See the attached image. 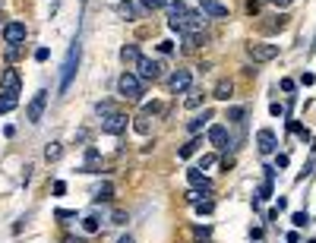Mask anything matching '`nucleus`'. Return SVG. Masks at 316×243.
Returning a JSON list of instances; mask_svg holds the SVG:
<instances>
[{
    "mask_svg": "<svg viewBox=\"0 0 316 243\" xmlns=\"http://www.w3.org/2000/svg\"><path fill=\"white\" fill-rule=\"evenodd\" d=\"M76 66H79V38H76V42L70 44V50H66V57H64V66H60V95H64L66 88L73 86Z\"/></svg>",
    "mask_w": 316,
    "mask_h": 243,
    "instance_id": "1",
    "label": "nucleus"
},
{
    "mask_svg": "<svg viewBox=\"0 0 316 243\" xmlns=\"http://www.w3.org/2000/svg\"><path fill=\"white\" fill-rule=\"evenodd\" d=\"M117 92H120L124 98H142V79L133 76V73H124L120 79H117Z\"/></svg>",
    "mask_w": 316,
    "mask_h": 243,
    "instance_id": "2",
    "label": "nucleus"
},
{
    "mask_svg": "<svg viewBox=\"0 0 316 243\" xmlns=\"http://www.w3.org/2000/svg\"><path fill=\"white\" fill-rule=\"evenodd\" d=\"M44 108H48V92L42 88V92H35L32 101H28V108H26V120H28V124H38V120H42V114H44Z\"/></svg>",
    "mask_w": 316,
    "mask_h": 243,
    "instance_id": "3",
    "label": "nucleus"
},
{
    "mask_svg": "<svg viewBox=\"0 0 316 243\" xmlns=\"http://www.w3.org/2000/svg\"><path fill=\"white\" fill-rule=\"evenodd\" d=\"M19 88H22V76H19V70H6L4 79H0V95H19Z\"/></svg>",
    "mask_w": 316,
    "mask_h": 243,
    "instance_id": "4",
    "label": "nucleus"
},
{
    "mask_svg": "<svg viewBox=\"0 0 316 243\" xmlns=\"http://www.w3.org/2000/svg\"><path fill=\"white\" fill-rule=\"evenodd\" d=\"M246 54H250L256 64H269V60L278 57V44H250Z\"/></svg>",
    "mask_w": 316,
    "mask_h": 243,
    "instance_id": "5",
    "label": "nucleus"
},
{
    "mask_svg": "<svg viewBox=\"0 0 316 243\" xmlns=\"http://www.w3.org/2000/svg\"><path fill=\"white\" fill-rule=\"evenodd\" d=\"M136 70H140V79H149V82H155V79L162 76V64H158V60H149V57L136 60Z\"/></svg>",
    "mask_w": 316,
    "mask_h": 243,
    "instance_id": "6",
    "label": "nucleus"
},
{
    "mask_svg": "<svg viewBox=\"0 0 316 243\" xmlns=\"http://www.w3.org/2000/svg\"><path fill=\"white\" fill-rule=\"evenodd\" d=\"M102 130H104V133H111V136H120L124 130H126V114H120V110H117V114L104 117V120H102Z\"/></svg>",
    "mask_w": 316,
    "mask_h": 243,
    "instance_id": "7",
    "label": "nucleus"
},
{
    "mask_svg": "<svg viewBox=\"0 0 316 243\" xmlns=\"http://www.w3.org/2000/svg\"><path fill=\"white\" fill-rule=\"evenodd\" d=\"M4 42H6V44L26 42V22H6V26H4Z\"/></svg>",
    "mask_w": 316,
    "mask_h": 243,
    "instance_id": "8",
    "label": "nucleus"
},
{
    "mask_svg": "<svg viewBox=\"0 0 316 243\" xmlns=\"http://www.w3.org/2000/svg\"><path fill=\"white\" fill-rule=\"evenodd\" d=\"M256 146H260L262 155H272V152L278 148V139H275L272 130H260V133H256Z\"/></svg>",
    "mask_w": 316,
    "mask_h": 243,
    "instance_id": "9",
    "label": "nucleus"
},
{
    "mask_svg": "<svg viewBox=\"0 0 316 243\" xmlns=\"http://www.w3.org/2000/svg\"><path fill=\"white\" fill-rule=\"evenodd\" d=\"M193 16V10L184 4V0H177V4H171V28H180V22H186V19Z\"/></svg>",
    "mask_w": 316,
    "mask_h": 243,
    "instance_id": "10",
    "label": "nucleus"
},
{
    "mask_svg": "<svg viewBox=\"0 0 316 243\" xmlns=\"http://www.w3.org/2000/svg\"><path fill=\"white\" fill-rule=\"evenodd\" d=\"M193 82V76H190V70H177V73L168 79V86H171V92H186Z\"/></svg>",
    "mask_w": 316,
    "mask_h": 243,
    "instance_id": "11",
    "label": "nucleus"
},
{
    "mask_svg": "<svg viewBox=\"0 0 316 243\" xmlns=\"http://www.w3.org/2000/svg\"><path fill=\"white\" fill-rule=\"evenodd\" d=\"M200 4H202V13H206V16H215V19H224V16H228V6L218 4V0H200Z\"/></svg>",
    "mask_w": 316,
    "mask_h": 243,
    "instance_id": "12",
    "label": "nucleus"
},
{
    "mask_svg": "<svg viewBox=\"0 0 316 243\" xmlns=\"http://www.w3.org/2000/svg\"><path fill=\"white\" fill-rule=\"evenodd\" d=\"M209 142H212L215 148H224V142H228V126H222V124L209 126Z\"/></svg>",
    "mask_w": 316,
    "mask_h": 243,
    "instance_id": "13",
    "label": "nucleus"
},
{
    "mask_svg": "<svg viewBox=\"0 0 316 243\" xmlns=\"http://www.w3.org/2000/svg\"><path fill=\"white\" fill-rule=\"evenodd\" d=\"M117 13H120V16H126V19H140V16H142V4L124 0V4H117Z\"/></svg>",
    "mask_w": 316,
    "mask_h": 243,
    "instance_id": "14",
    "label": "nucleus"
},
{
    "mask_svg": "<svg viewBox=\"0 0 316 243\" xmlns=\"http://www.w3.org/2000/svg\"><path fill=\"white\" fill-rule=\"evenodd\" d=\"M186 180H190V184H193L196 190H202V193H212L209 177H206V174H200V170H190V174H186Z\"/></svg>",
    "mask_w": 316,
    "mask_h": 243,
    "instance_id": "15",
    "label": "nucleus"
},
{
    "mask_svg": "<svg viewBox=\"0 0 316 243\" xmlns=\"http://www.w3.org/2000/svg\"><path fill=\"white\" fill-rule=\"evenodd\" d=\"M231 95H234V82H231V79H222V82L215 86V98H218V101H228Z\"/></svg>",
    "mask_w": 316,
    "mask_h": 243,
    "instance_id": "16",
    "label": "nucleus"
},
{
    "mask_svg": "<svg viewBox=\"0 0 316 243\" xmlns=\"http://www.w3.org/2000/svg\"><path fill=\"white\" fill-rule=\"evenodd\" d=\"M209 120H212V110H202V114H200V117H193V120H190V124H186V126H190V133L196 136V133H200V130L206 126V124H209Z\"/></svg>",
    "mask_w": 316,
    "mask_h": 243,
    "instance_id": "17",
    "label": "nucleus"
},
{
    "mask_svg": "<svg viewBox=\"0 0 316 243\" xmlns=\"http://www.w3.org/2000/svg\"><path fill=\"white\" fill-rule=\"evenodd\" d=\"M120 60H124V64H136V60H140V48H136V44H124L120 48Z\"/></svg>",
    "mask_w": 316,
    "mask_h": 243,
    "instance_id": "18",
    "label": "nucleus"
},
{
    "mask_svg": "<svg viewBox=\"0 0 316 243\" xmlns=\"http://www.w3.org/2000/svg\"><path fill=\"white\" fill-rule=\"evenodd\" d=\"M200 146H202V139L196 136V139H190L186 146H180V152H177V155H180V158H190V155H196V148H200Z\"/></svg>",
    "mask_w": 316,
    "mask_h": 243,
    "instance_id": "19",
    "label": "nucleus"
},
{
    "mask_svg": "<svg viewBox=\"0 0 316 243\" xmlns=\"http://www.w3.org/2000/svg\"><path fill=\"white\" fill-rule=\"evenodd\" d=\"M95 114L98 117H111V114H117V110H114V104H111V101H98V104H95Z\"/></svg>",
    "mask_w": 316,
    "mask_h": 243,
    "instance_id": "20",
    "label": "nucleus"
},
{
    "mask_svg": "<svg viewBox=\"0 0 316 243\" xmlns=\"http://www.w3.org/2000/svg\"><path fill=\"white\" fill-rule=\"evenodd\" d=\"M193 206H196L200 215H212V212H215V202L212 199H200V202H193Z\"/></svg>",
    "mask_w": 316,
    "mask_h": 243,
    "instance_id": "21",
    "label": "nucleus"
},
{
    "mask_svg": "<svg viewBox=\"0 0 316 243\" xmlns=\"http://www.w3.org/2000/svg\"><path fill=\"white\" fill-rule=\"evenodd\" d=\"M16 108V98L13 95H0V114H10Z\"/></svg>",
    "mask_w": 316,
    "mask_h": 243,
    "instance_id": "22",
    "label": "nucleus"
},
{
    "mask_svg": "<svg viewBox=\"0 0 316 243\" xmlns=\"http://www.w3.org/2000/svg\"><path fill=\"white\" fill-rule=\"evenodd\" d=\"M288 19H291V16H284V13H282V16H275V22H269V26H266V32H275V28L282 32V28L288 26Z\"/></svg>",
    "mask_w": 316,
    "mask_h": 243,
    "instance_id": "23",
    "label": "nucleus"
},
{
    "mask_svg": "<svg viewBox=\"0 0 316 243\" xmlns=\"http://www.w3.org/2000/svg\"><path fill=\"white\" fill-rule=\"evenodd\" d=\"M60 152H64L60 142H51V146L44 148V158H48V161H57V158H60Z\"/></svg>",
    "mask_w": 316,
    "mask_h": 243,
    "instance_id": "24",
    "label": "nucleus"
},
{
    "mask_svg": "<svg viewBox=\"0 0 316 243\" xmlns=\"http://www.w3.org/2000/svg\"><path fill=\"white\" fill-rule=\"evenodd\" d=\"M98 228H102V224H98V218L95 215H88V218H82V230H86V234H95V230Z\"/></svg>",
    "mask_w": 316,
    "mask_h": 243,
    "instance_id": "25",
    "label": "nucleus"
},
{
    "mask_svg": "<svg viewBox=\"0 0 316 243\" xmlns=\"http://www.w3.org/2000/svg\"><path fill=\"white\" fill-rule=\"evenodd\" d=\"M291 224H294V228L310 224V215H307V212H294V215H291Z\"/></svg>",
    "mask_w": 316,
    "mask_h": 243,
    "instance_id": "26",
    "label": "nucleus"
},
{
    "mask_svg": "<svg viewBox=\"0 0 316 243\" xmlns=\"http://www.w3.org/2000/svg\"><path fill=\"white\" fill-rule=\"evenodd\" d=\"M184 104L190 108V110H196V108L202 104V95H200V92H190V95H186V101H184Z\"/></svg>",
    "mask_w": 316,
    "mask_h": 243,
    "instance_id": "27",
    "label": "nucleus"
},
{
    "mask_svg": "<svg viewBox=\"0 0 316 243\" xmlns=\"http://www.w3.org/2000/svg\"><path fill=\"white\" fill-rule=\"evenodd\" d=\"M260 202H266V199H272V180H266V184L260 186V196H256Z\"/></svg>",
    "mask_w": 316,
    "mask_h": 243,
    "instance_id": "28",
    "label": "nucleus"
},
{
    "mask_svg": "<svg viewBox=\"0 0 316 243\" xmlns=\"http://www.w3.org/2000/svg\"><path fill=\"white\" fill-rule=\"evenodd\" d=\"M142 4V10H158V6H164L168 0H140Z\"/></svg>",
    "mask_w": 316,
    "mask_h": 243,
    "instance_id": "29",
    "label": "nucleus"
},
{
    "mask_svg": "<svg viewBox=\"0 0 316 243\" xmlns=\"http://www.w3.org/2000/svg\"><path fill=\"white\" fill-rule=\"evenodd\" d=\"M95 199H111V184H104L102 190H98V193H95Z\"/></svg>",
    "mask_w": 316,
    "mask_h": 243,
    "instance_id": "30",
    "label": "nucleus"
},
{
    "mask_svg": "<svg viewBox=\"0 0 316 243\" xmlns=\"http://www.w3.org/2000/svg\"><path fill=\"white\" fill-rule=\"evenodd\" d=\"M231 120H234V124H240V120H244V110L240 108H231V114H228Z\"/></svg>",
    "mask_w": 316,
    "mask_h": 243,
    "instance_id": "31",
    "label": "nucleus"
},
{
    "mask_svg": "<svg viewBox=\"0 0 316 243\" xmlns=\"http://www.w3.org/2000/svg\"><path fill=\"white\" fill-rule=\"evenodd\" d=\"M66 193V184H64V180H57V184H54V196H64Z\"/></svg>",
    "mask_w": 316,
    "mask_h": 243,
    "instance_id": "32",
    "label": "nucleus"
},
{
    "mask_svg": "<svg viewBox=\"0 0 316 243\" xmlns=\"http://www.w3.org/2000/svg\"><path fill=\"white\" fill-rule=\"evenodd\" d=\"M282 92H294V79H282Z\"/></svg>",
    "mask_w": 316,
    "mask_h": 243,
    "instance_id": "33",
    "label": "nucleus"
},
{
    "mask_svg": "<svg viewBox=\"0 0 316 243\" xmlns=\"http://www.w3.org/2000/svg\"><path fill=\"white\" fill-rule=\"evenodd\" d=\"M35 60H38V64H42V60H48V48H38V50H35Z\"/></svg>",
    "mask_w": 316,
    "mask_h": 243,
    "instance_id": "34",
    "label": "nucleus"
},
{
    "mask_svg": "<svg viewBox=\"0 0 316 243\" xmlns=\"http://www.w3.org/2000/svg\"><path fill=\"white\" fill-rule=\"evenodd\" d=\"M158 50H162V54H171L174 44H171V42H162V44H158Z\"/></svg>",
    "mask_w": 316,
    "mask_h": 243,
    "instance_id": "35",
    "label": "nucleus"
},
{
    "mask_svg": "<svg viewBox=\"0 0 316 243\" xmlns=\"http://www.w3.org/2000/svg\"><path fill=\"white\" fill-rule=\"evenodd\" d=\"M212 164H215V155H206L202 158V168H212ZM202 168H196V170H202Z\"/></svg>",
    "mask_w": 316,
    "mask_h": 243,
    "instance_id": "36",
    "label": "nucleus"
},
{
    "mask_svg": "<svg viewBox=\"0 0 316 243\" xmlns=\"http://www.w3.org/2000/svg\"><path fill=\"white\" fill-rule=\"evenodd\" d=\"M269 110H272V117H282V114H284V108H282V104H272Z\"/></svg>",
    "mask_w": 316,
    "mask_h": 243,
    "instance_id": "37",
    "label": "nucleus"
},
{
    "mask_svg": "<svg viewBox=\"0 0 316 243\" xmlns=\"http://www.w3.org/2000/svg\"><path fill=\"white\" fill-rule=\"evenodd\" d=\"M275 6H288V4H294V0H272Z\"/></svg>",
    "mask_w": 316,
    "mask_h": 243,
    "instance_id": "38",
    "label": "nucleus"
},
{
    "mask_svg": "<svg viewBox=\"0 0 316 243\" xmlns=\"http://www.w3.org/2000/svg\"><path fill=\"white\" fill-rule=\"evenodd\" d=\"M117 243H133V237H120V240H117Z\"/></svg>",
    "mask_w": 316,
    "mask_h": 243,
    "instance_id": "39",
    "label": "nucleus"
},
{
    "mask_svg": "<svg viewBox=\"0 0 316 243\" xmlns=\"http://www.w3.org/2000/svg\"><path fill=\"white\" fill-rule=\"evenodd\" d=\"M310 243H316V240H310Z\"/></svg>",
    "mask_w": 316,
    "mask_h": 243,
    "instance_id": "40",
    "label": "nucleus"
},
{
    "mask_svg": "<svg viewBox=\"0 0 316 243\" xmlns=\"http://www.w3.org/2000/svg\"><path fill=\"white\" fill-rule=\"evenodd\" d=\"M0 19H4V16H0Z\"/></svg>",
    "mask_w": 316,
    "mask_h": 243,
    "instance_id": "41",
    "label": "nucleus"
}]
</instances>
